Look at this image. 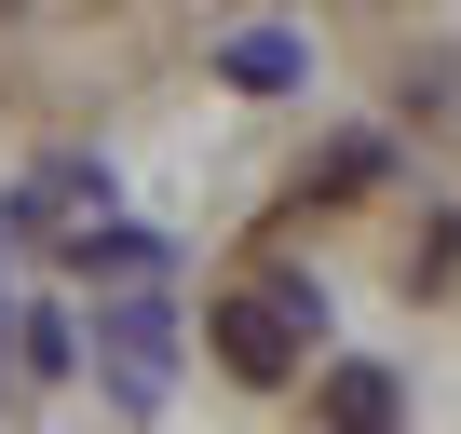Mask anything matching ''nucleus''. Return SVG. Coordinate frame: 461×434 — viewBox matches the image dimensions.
<instances>
[{"instance_id":"1","label":"nucleus","mask_w":461,"mask_h":434,"mask_svg":"<svg viewBox=\"0 0 461 434\" xmlns=\"http://www.w3.org/2000/svg\"><path fill=\"white\" fill-rule=\"evenodd\" d=\"M203 339H217L230 380L272 393V380H299V353H312V285H285V272H272V285H230V299L203 312Z\"/></svg>"},{"instance_id":"2","label":"nucleus","mask_w":461,"mask_h":434,"mask_svg":"<svg viewBox=\"0 0 461 434\" xmlns=\"http://www.w3.org/2000/svg\"><path fill=\"white\" fill-rule=\"evenodd\" d=\"M95 353H109V393H122V407L163 393V312H149V299H109V339H95Z\"/></svg>"},{"instance_id":"3","label":"nucleus","mask_w":461,"mask_h":434,"mask_svg":"<svg viewBox=\"0 0 461 434\" xmlns=\"http://www.w3.org/2000/svg\"><path fill=\"white\" fill-rule=\"evenodd\" d=\"M393 366H326V434H393Z\"/></svg>"},{"instance_id":"4","label":"nucleus","mask_w":461,"mask_h":434,"mask_svg":"<svg viewBox=\"0 0 461 434\" xmlns=\"http://www.w3.org/2000/svg\"><path fill=\"white\" fill-rule=\"evenodd\" d=\"M393 176V149L380 136H326V163H312V203H353V190H380Z\"/></svg>"},{"instance_id":"5","label":"nucleus","mask_w":461,"mask_h":434,"mask_svg":"<svg viewBox=\"0 0 461 434\" xmlns=\"http://www.w3.org/2000/svg\"><path fill=\"white\" fill-rule=\"evenodd\" d=\"M230 82H245V95H285V82H299V41L245 28V41H230Z\"/></svg>"},{"instance_id":"6","label":"nucleus","mask_w":461,"mask_h":434,"mask_svg":"<svg viewBox=\"0 0 461 434\" xmlns=\"http://www.w3.org/2000/svg\"><path fill=\"white\" fill-rule=\"evenodd\" d=\"M407 109H420V122H447V109H461V68H447V55H420V68H407Z\"/></svg>"},{"instance_id":"7","label":"nucleus","mask_w":461,"mask_h":434,"mask_svg":"<svg viewBox=\"0 0 461 434\" xmlns=\"http://www.w3.org/2000/svg\"><path fill=\"white\" fill-rule=\"evenodd\" d=\"M14 14H28V0H0V28H14Z\"/></svg>"}]
</instances>
